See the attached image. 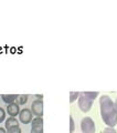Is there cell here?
<instances>
[{
	"label": "cell",
	"mask_w": 117,
	"mask_h": 133,
	"mask_svg": "<svg viewBox=\"0 0 117 133\" xmlns=\"http://www.w3.org/2000/svg\"><path fill=\"white\" fill-rule=\"evenodd\" d=\"M17 101H18V104L19 105L26 104L27 101H28V95L27 94H19L18 98H17Z\"/></svg>",
	"instance_id": "9"
},
{
	"label": "cell",
	"mask_w": 117,
	"mask_h": 133,
	"mask_svg": "<svg viewBox=\"0 0 117 133\" xmlns=\"http://www.w3.org/2000/svg\"><path fill=\"white\" fill-rule=\"evenodd\" d=\"M35 97L38 98V100H42V98H43V95L42 94H36Z\"/></svg>",
	"instance_id": "17"
},
{
	"label": "cell",
	"mask_w": 117,
	"mask_h": 133,
	"mask_svg": "<svg viewBox=\"0 0 117 133\" xmlns=\"http://www.w3.org/2000/svg\"><path fill=\"white\" fill-rule=\"evenodd\" d=\"M82 133H95V123L90 116H85L81 121Z\"/></svg>",
	"instance_id": "2"
},
{
	"label": "cell",
	"mask_w": 117,
	"mask_h": 133,
	"mask_svg": "<svg viewBox=\"0 0 117 133\" xmlns=\"http://www.w3.org/2000/svg\"><path fill=\"white\" fill-rule=\"evenodd\" d=\"M33 113L31 112L30 109H23V110H20V113H19V120L20 122L23 123V124H29L31 123V121L33 120Z\"/></svg>",
	"instance_id": "5"
},
{
	"label": "cell",
	"mask_w": 117,
	"mask_h": 133,
	"mask_svg": "<svg viewBox=\"0 0 117 133\" xmlns=\"http://www.w3.org/2000/svg\"><path fill=\"white\" fill-rule=\"evenodd\" d=\"M82 94L83 95H85L86 98H89V99H91L92 101H94V100L98 97V92H89V91H85V92H82Z\"/></svg>",
	"instance_id": "10"
},
{
	"label": "cell",
	"mask_w": 117,
	"mask_h": 133,
	"mask_svg": "<svg viewBox=\"0 0 117 133\" xmlns=\"http://www.w3.org/2000/svg\"><path fill=\"white\" fill-rule=\"evenodd\" d=\"M78 97H80V92H75V91L70 92V102L73 103L74 101H76V100L78 99Z\"/></svg>",
	"instance_id": "12"
},
{
	"label": "cell",
	"mask_w": 117,
	"mask_h": 133,
	"mask_svg": "<svg viewBox=\"0 0 117 133\" xmlns=\"http://www.w3.org/2000/svg\"><path fill=\"white\" fill-rule=\"evenodd\" d=\"M114 103H115V107H116V109H117V98H116V100H115Z\"/></svg>",
	"instance_id": "19"
},
{
	"label": "cell",
	"mask_w": 117,
	"mask_h": 133,
	"mask_svg": "<svg viewBox=\"0 0 117 133\" xmlns=\"http://www.w3.org/2000/svg\"><path fill=\"white\" fill-rule=\"evenodd\" d=\"M2 101L8 104H11V103H14L17 98H18V94H2L1 95Z\"/></svg>",
	"instance_id": "7"
},
{
	"label": "cell",
	"mask_w": 117,
	"mask_h": 133,
	"mask_svg": "<svg viewBox=\"0 0 117 133\" xmlns=\"http://www.w3.org/2000/svg\"><path fill=\"white\" fill-rule=\"evenodd\" d=\"M31 133H43V124L31 125Z\"/></svg>",
	"instance_id": "11"
},
{
	"label": "cell",
	"mask_w": 117,
	"mask_h": 133,
	"mask_svg": "<svg viewBox=\"0 0 117 133\" xmlns=\"http://www.w3.org/2000/svg\"><path fill=\"white\" fill-rule=\"evenodd\" d=\"M75 131V122L72 116H70V133H74Z\"/></svg>",
	"instance_id": "14"
},
{
	"label": "cell",
	"mask_w": 117,
	"mask_h": 133,
	"mask_svg": "<svg viewBox=\"0 0 117 133\" xmlns=\"http://www.w3.org/2000/svg\"><path fill=\"white\" fill-rule=\"evenodd\" d=\"M77 104H78V108H80V110L82 112H89L91 110L92 105H93V101H92L91 99L86 98L85 95H83L82 93H80V97L77 99Z\"/></svg>",
	"instance_id": "3"
},
{
	"label": "cell",
	"mask_w": 117,
	"mask_h": 133,
	"mask_svg": "<svg viewBox=\"0 0 117 133\" xmlns=\"http://www.w3.org/2000/svg\"><path fill=\"white\" fill-rule=\"evenodd\" d=\"M31 112L33 113V115L42 118V115H43V102H42V100H35V101L32 102Z\"/></svg>",
	"instance_id": "4"
},
{
	"label": "cell",
	"mask_w": 117,
	"mask_h": 133,
	"mask_svg": "<svg viewBox=\"0 0 117 133\" xmlns=\"http://www.w3.org/2000/svg\"><path fill=\"white\" fill-rule=\"evenodd\" d=\"M7 113L9 114L12 118H16V115H19L20 113V107L18 103H11V104H8L7 107Z\"/></svg>",
	"instance_id": "6"
},
{
	"label": "cell",
	"mask_w": 117,
	"mask_h": 133,
	"mask_svg": "<svg viewBox=\"0 0 117 133\" xmlns=\"http://www.w3.org/2000/svg\"><path fill=\"white\" fill-rule=\"evenodd\" d=\"M6 120V111L0 108V123H2Z\"/></svg>",
	"instance_id": "15"
},
{
	"label": "cell",
	"mask_w": 117,
	"mask_h": 133,
	"mask_svg": "<svg viewBox=\"0 0 117 133\" xmlns=\"http://www.w3.org/2000/svg\"><path fill=\"white\" fill-rule=\"evenodd\" d=\"M5 127H6L7 130H8V129H10V128H13V127H19V122H18V120H17L16 118H12V116H10V118H8L6 120Z\"/></svg>",
	"instance_id": "8"
},
{
	"label": "cell",
	"mask_w": 117,
	"mask_h": 133,
	"mask_svg": "<svg viewBox=\"0 0 117 133\" xmlns=\"http://www.w3.org/2000/svg\"><path fill=\"white\" fill-rule=\"evenodd\" d=\"M103 133H117V132L114 128H106L105 130L103 131Z\"/></svg>",
	"instance_id": "16"
},
{
	"label": "cell",
	"mask_w": 117,
	"mask_h": 133,
	"mask_svg": "<svg viewBox=\"0 0 117 133\" xmlns=\"http://www.w3.org/2000/svg\"><path fill=\"white\" fill-rule=\"evenodd\" d=\"M7 133H21V129L19 127H13L7 130Z\"/></svg>",
	"instance_id": "13"
},
{
	"label": "cell",
	"mask_w": 117,
	"mask_h": 133,
	"mask_svg": "<svg viewBox=\"0 0 117 133\" xmlns=\"http://www.w3.org/2000/svg\"><path fill=\"white\" fill-rule=\"evenodd\" d=\"M0 133H7L5 128H0Z\"/></svg>",
	"instance_id": "18"
},
{
	"label": "cell",
	"mask_w": 117,
	"mask_h": 133,
	"mask_svg": "<svg viewBox=\"0 0 117 133\" xmlns=\"http://www.w3.org/2000/svg\"><path fill=\"white\" fill-rule=\"evenodd\" d=\"M99 108L103 122L108 128H114L117 124V109L115 103L108 95H102L99 98Z\"/></svg>",
	"instance_id": "1"
}]
</instances>
